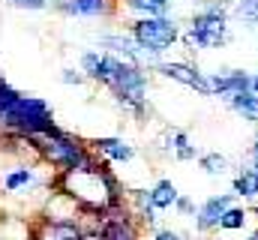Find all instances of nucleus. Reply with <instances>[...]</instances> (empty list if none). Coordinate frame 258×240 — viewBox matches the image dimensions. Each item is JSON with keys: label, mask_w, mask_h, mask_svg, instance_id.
I'll return each instance as SVG.
<instances>
[{"label": "nucleus", "mask_w": 258, "mask_h": 240, "mask_svg": "<svg viewBox=\"0 0 258 240\" xmlns=\"http://www.w3.org/2000/svg\"><path fill=\"white\" fill-rule=\"evenodd\" d=\"M129 201H132V207H129V213L138 219V222H147V225H153L156 222V207H153V201H150V189H129Z\"/></svg>", "instance_id": "nucleus-15"}, {"label": "nucleus", "mask_w": 258, "mask_h": 240, "mask_svg": "<svg viewBox=\"0 0 258 240\" xmlns=\"http://www.w3.org/2000/svg\"><path fill=\"white\" fill-rule=\"evenodd\" d=\"M228 108L237 114V117L249 120V123H255L258 126V96L252 90H246V93H240V96H234L231 102H228Z\"/></svg>", "instance_id": "nucleus-18"}, {"label": "nucleus", "mask_w": 258, "mask_h": 240, "mask_svg": "<svg viewBox=\"0 0 258 240\" xmlns=\"http://www.w3.org/2000/svg\"><path fill=\"white\" fill-rule=\"evenodd\" d=\"M207 75H210V96H216L222 102H231L234 96L252 90V72H246V69H216Z\"/></svg>", "instance_id": "nucleus-8"}, {"label": "nucleus", "mask_w": 258, "mask_h": 240, "mask_svg": "<svg viewBox=\"0 0 258 240\" xmlns=\"http://www.w3.org/2000/svg\"><path fill=\"white\" fill-rule=\"evenodd\" d=\"M153 72H159L162 78H171V81L189 87V90L201 93V96H210V75L201 72L195 63H186V60H156Z\"/></svg>", "instance_id": "nucleus-7"}, {"label": "nucleus", "mask_w": 258, "mask_h": 240, "mask_svg": "<svg viewBox=\"0 0 258 240\" xmlns=\"http://www.w3.org/2000/svg\"><path fill=\"white\" fill-rule=\"evenodd\" d=\"M249 240H258V231H252V237H249Z\"/></svg>", "instance_id": "nucleus-30"}, {"label": "nucleus", "mask_w": 258, "mask_h": 240, "mask_svg": "<svg viewBox=\"0 0 258 240\" xmlns=\"http://www.w3.org/2000/svg\"><path fill=\"white\" fill-rule=\"evenodd\" d=\"M99 231L102 240H138V219L129 213L126 204H120L99 219Z\"/></svg>", "instance_id": "nucleus-9"}, {"label": "nucleus", "mask_w": 258, "mask_h": 240, "mask_svg": "<svg viewBox=\"0 0 258 240\" xmlns=\"http://www.w3.org/2000/svg\"><path fill=\"white\" fill-rule=\"evenodd\" d=\"M153 240H183V237L171 228H159V231H153Z\"/></svg>", "instance_id": "nucleus-25"}, {"label": "nucleus", "mask_w": 258, "mask_h": 240, "mask_svg": "<svg viewBox=\"0 0 258 240\" xmlns=\"http://www.w3.org/2000/svg\"><path fill=\"white\" fill-rule=\"evenodd\" d=\"M252 93L258 96V75H252Z\"/></svg>", "instance_id": "nucleus-29"}, {"label": "nucleus", "mask_w": 258, "mask_h": 240, "mask_svg": "<svg viewBox=\"0 0 258 240\" xmlns=\"http://www.w3.org/2000/svg\"><path fill=\"white\" fill-rule=\"evenodd\" d=\"M60 81H63V84H81V81H84V72H81V69H78V72H75V69H63Z\"/></svg>", "instance_id": "nucleus-24"}, {"label": "nucleus", "mask_w": 258, "mask_h": 240, "mask_svg": "<svg viewBox=\"0 0 258 240\" xmlns=\"http://www.w3.org/2000/svg\"><path fill=\"white\" fill-rule=\"evenodd\" d=\"M60 9L66 15H78V18H102V15H111L114 0H63Z\"/></svg>", "instance_id": "nucleus-14"}, {"label": "nucleus", "mask_w": 258, "mask_h": 240, "mask_svg": "<svg viewBox=\"0 0 258 240\" xmlns=\"http://www.w3.org/2000/svg\"><path fill=\"white\" fill-rule=\"evenodd\" d=\"M234 15L246 30L258 33V0H234Z\"/></svg>", "instance_id": "nucleus-21"}, {"label": "nucleus", "mask_w": 258, "mask_h": 240, "mask_svg": "<svg viewBox=\"0 0 258 240\" xmlns=\"http://www.w3.org/2000/svg\"><path fill=\"white\" fill-rule=\"evenodd\" d=\"M228 156L225 153H219V150H207V153H201L198 156V168L207 174V177H222L225 171H228Z\"/></svg>", "instance_id": "nucleus-19"}, {"label": "nucleus", "mask_w": 258, "mask_h": 240, "mask_svg": "<svg viewBox=\"0 0 258 240\" xmlns=\"http://www.w3.org/2000/svg\"><path fill=\"white\" fill-rule=\"evenodd\" d=\"M48 129H54V111L39 96L18 93L0 111V135H9V138H33V135L48 132Z\"/></svg>", "instance_id": "nucleus-3"}, {"label": "nucleus", "mask_w": 258, "mask_h": 240, "mask_svg": "<svg viewBox=\"0 0 258 240\" xmlns=\"http://www.w3.org/2000/svg\"><path fill=\"white\" fill-rule=\"evenodd\" d=\"M234 204V192H222V195H210L195 207V228L198 231H213L219 228L222 213Z\"/></svg>", "instance_id": "nucleus-10"}, {"label": "nucleus", "mask_w": 258, "mask_h": 240, "mask_svg": "<svg viewBox=\"0 0 258 240\" xmlns=\"http://www.w3.org/2000/svg\"><path fill=\"white\" fill-rule=\"evenodd\" d=\"M81 72L90 81H99L111 90L114 102L129 111L135 120H144L150 114L147 102V72L138 63H129L123 57H114L108 51H84L81 54Z\"/></svg>", "instance_id": "nucleus-1"}, {"label": "nucleus", "mask_w": 258, "mask_h": 240, "mask_svg": "<svg viewBox=\"0 0 258 240\" xmlns=\"http://www.w3.org/2000/svg\"><path fill=\"white\" fill-rule=\"evenodd\" d=\"M153 3H159L162 9H171V0H153Z\"/></svg>", "instance_id": "nucleus-28"}, {"label": "nucleus", "mask_w": 258, "mask_h": 240, "mask_svg": "<svg viewBox=\"0 0 258 240\" xmlns=\"http://www.w3.org/2000/svg\"><path fill=\"white\" fill-rule=\"evenodd\" d=\"M90 150L105 159V162H132L135 159V147L129 144L126 138L120 135H102V138H93L90 141Z\"/></svg>", "instance_id": "nucleus-13"}, {"label": "nucleus", "mask_w": 258, "mask_h": 240, "mask_svg": "<svg viewBox=\"0 0 258 240\" xmlns=\"http://www.w3.org/2000/svg\"><path fill=\"white\" fill-rule=\"evenodd\" d=\"M108 165L111 162H105V159H99L93 153L78 168L63 171V174H54L51 189L69 195L87 216H105L108 210H114V207L123 204V189H120V183H117L114 171Z\"/></svg>", "instance_id": "nucleus-2"}, {"label": "nucleus", "mask_w": 258, "mask_h": 240, "mask_svg": "<svg viewBox=\"0 0 258 240\" xmlns=\"http://www.w3.org/2000/svg\"><path fill=\"white\" fill-rule=\"evenodd\" d=\"M81 240H102V231H99V228H90V231H84Z\"/></svg>", "instance_id": "nucleus-27"}, {"label": "nucleus", "mask_w": 258, "mask_h": 240, "mask_svg": "<svg viewBox=\"0 0 258 240\" xmlns=\"http://www.w3.org/2000/svg\"><path fill=\"white\" fill-rule=\"evenodd\" d=\"M15 6H24V9H45V0H12Z\"/></svg>", "instance_id": "nucleus-26"}, {"label": "nucleus", "mask_w": 258, "mask_h": 240, "mask_svg": "<svg viewBox=\"0 0 258 240\" xmlns=\"http://www.w3.org/2000/svg\"><path fill=\"white\" fill-rule=\"evenodd\" d=\"M129 36L138 42V48L144 51V57H147L150 69H153V63L180 39V27H177V21L168 18V15L135 18V21L129 24Z\"/></svg>", "instance_id": "nucleus-6"}, {"label": "nucleus", "mask_w": 258, "mask_h": 240, "mask_svg": "<svg viewBox=\"0 0 258 240\" xmlns=\"http://www.w3.org/2000/svg\"><path fill=\"white\" fill-rule=\"evenodd\" d=\"M177 198H180V192H177V186L168 177L156 180V183L150 186V201H153L156 210H171V207L177 204Z\"/></svg>", "instance_id": "nucleus-16"}, {"label": "nucleus", "mask_w": 258, "mask_h": 240, "mask_svg": "<svg viewBox=\"0 0 258 240\" xmlns=\"http://www.w3.org/2000/svg\"><path fill=\"white\" fill-rule=\"evenodd\" d=\"M159 144H162V150H165L168 156H174L177 162H192V159L201 156L198 147L192 144V138H189V132L180 129V126H165Z\"/></svg>", "instance_id": "nucleus-11"}, {"label": "nucleus", "mask_w": 258, "mask_h": 240, "mask_svg": "<svg viewBox=\"0 0 258 240\" xmlns=\"http://www.w3.org/2000/svg\"><path fill=\"white\" fill-rule=\"evenodd\" d=\"M252 213H255V219H258V204H255V210H252Z\"/></svg>", "instance_id": "nucleus-31"}, {"label": "nucleus", "mask_w": 258, "mask_h": 240, "mask_svg": "<svg viewBox=\"0 0 258 240\" xmlns=\"http://www.w3.org/2000/svg\"><path fill=\"white\" fill-rule=\"evenodd\" d=\"M174 210H177V213H183V216H195V204H192V198L180 195V198H177V204H174Z\"/></svg>", "instance_id": "nucleus-23"}, {"label": "nucleus", "mask_w": 258, "mask_h": 240, "mask_svg": "<svg viewBox=\"0 0 258 240\" xmlns=\"http://www.w3.org/2000/svg\"><path fill=\"white\" fill-rule=\"evenodd\" d=\"M36 183V171L30 168V165H21V168H12L6 177H3V189L6 192H21V189H27V186H33Z\"/></svg>", "instance_id": "nucleus-20"}, {"label": "nucleus", "mask_w": 258, "mask_h": 240, "mask_svg": "<svg viewBox=\"0 0 258 240\" xmlns=\"http://www.w3.org/2000/svg\"><path fill=\"white\" fill-rule=\"evenodd\" d=\"M30 141H33V153L45 165H51L57 174L78 168L81 162H87L93 156L90 144H84L78 135H69L63 129H57V126L48 129V132H42V135H33Z\"/></svg>", "instance_id": "nucleus-5"}, {"label": "nucleus", "mask_w": 258, "mask_h": 240, "mask_svg": "<svg viewBox=\"0 0 258 240\" xmlns=\"http://www.w3.org/2000/svg\"><path fill=\"white\" fill-rule=\"evenodd\" d=\"M231 192L240 195V198H258V171L255 168L243 165L234 174V180H231Z\"/></svg>", "instance_id": "nucleus-17"}, {"label": "nucleus", "mask_w": 258, "mask_h": 240, "mask_svg": "<svg viewBox=\"0 0 258 240\" xmlns=\"http://www.w3.org/2000/svg\"><path fill=\"white\" fill-rule=\"evenodd\" d=\"M246 219H249V210L243 204H231L219 219V231H240L246 225Z\"/></svg>", "instance_id": "nucleus-22"}, {"label": "nucleus", "mask_w": 258, "mask_h": 240, "mask_svg": "<svg viewBox=\"0 0 258 240\" xmlns=\"http://www.w3.org/2000/svg\"><path fill=\"white\" fill-rule=\"evenodd\" d=\"M189 51H213L231 42V15L222 0H210L189 18V27L180 33Z\"/></svg>", "instance_id": "nucleus-4"}, {"label": "nucleus", "mask_w": 258, "mask_h": 240, "mask_svg": "<svg viewBox=\"0 0 258 240\" xmlns=\"http://www.w3.org/2000/svg\"><path fill=\"white\" fill-rule=\"evenodd\" d=\"M84 225L81 222H69V219H51L42 216L33 228V240H81L84 237Z\"/></svg>", "instance_id": "nucleus-12"}]
</instances>
